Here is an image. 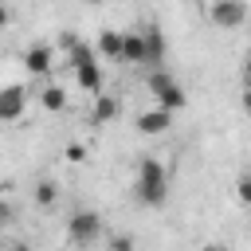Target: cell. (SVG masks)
<instances>
[{
	"instance_id": "1",
	"label": "cell",
	"mask_w": 251,
	"mask_h": 251,
	"mask_svg": "<svg viewBox=\"0 0 251 251\" xmlns=\"http://www.w3.org/2000/svg\"><path fill=\"white\" fill-rule=\"evenodd\" d=\"M133 196H137V204H145V208H161V204H165V196H169V176H165V165H161L157 157H141V161H137Z\"/></svg>"
},
{
	"instance_id": "2",
	"label": "cell",
	"mask_w": 251,
	"mask_h": 251,
	"mask_svg": "<svg viewBox=\"0 0 251 251\" xmlns=\"http://www.w3.org/2000/svg\"><path fill=\"white\" fill-rule=\"evenodd\" d=\"M149 90H153V98H157V110H165V114H176V110H184V106H188L184 86H180L165 67H157V71L149 75Z\"/></svg>"
},
{
	"instance_id": "3",
	"label": "cell",
	"mask_w": 251,
	"mask_h": 251,
	"mask_svg": "<svg viewBox=\"0 0 251 251\" xmlns=\"http://www.w3.org/2000/svg\"><path fill=\"white\" fill-rule=\"evenodd\" d=\"M98 235H102V216H98V212L78 208V212L67 216V239H71L75 247H90Z\"/></svg>"
},
{
	"instance_id": "4",
	"label": "cell",
	"mask_w": 251,
	"mask_h": 251,
	"mask_svg": "<svg viewBox=\"0 0 251 251\" xmlns=\"http://www.w3.org/2000/svg\"><path fill=\"white\" fill-rule=\"evenodd\" d=\"M208 20L220 27H239L247 20V4L243 0H216V4H208Z\"/></svg>"
},
{
	"instance_id": "5",
	"label": "cell",
	"mask_w": 251,
	"mask_h": 251,
	"mask_svg": "<svg viewBox=\"0 0 251 251\" xmlns=\"http://www.w3.org/2000/svg\"><path fill=\"white\" fill-rule=\"evenodd\" d=\"M24 106H27V86H4L0 90V122H16L20 114H24Z\"/></svg>"
},
{
	"instance_id": "6",
	"label": "cell",
	"mask_w": 251,
	"mask_h": 251,
	"mask_svg": "<svg viewBox=\"0 0 251 251\" xmlns=\"http://www.w3.org/2000/svg\"><path fill=\"white\" fill-rule=\"evenodd\" d=\"M51 63H55V47L51 43H35V47H27L24 51V67L39 78V75H47L51 71Z\"/></svg>"
},
{
	"instance_id": "7",
	"label": "cell",
	"mask_w": 251,
	"mask_h": 251,
	"mask_svg": "<svg viewBox=\"0 0 251 251\" xmlns=\"http://www.w3.org/2000/svg\"><path fill=\"white\" fill-rule=\"evenodd\" d=\"M110 59V63H122V31L114 27H102L98 31V43H94V59Z\"/></svg>"
},
{
	"instance_id": "8",
	"label": "cell",
	"mask_w": 251,
	"mask_h": 251,
	"mask_svg": "<svg viewBox=\"0 0 251 251\" xmlns=\"http://www.w3.org/2000/svg\"><path fill=\"white\" fill-rule=\"evenodd\" d=\"M141 43H145V63L157 71L165 63V35H161V27H145L141 31Z\"/></svg>"
},
{
	"instance_id": "9",
	"label": "cell",
	"mask_w": 251,
	"mask_h": 251,
	"mask_svg": "<svg viewBox=\"0 0 251 251\" xmlns=\"http://www.w3.org/2000/svg\"><path fill=\"white\" fill-rule=\"evenodd\" d=\"M118 98L114 94H94V106H90V122L94 126H106V122H114L118 118Z\"/></svg>"
},
{
	"instance_id": "10",
	"label": "cell",
	"mask_w": 251,
	"mask_h": 251,
	"mask_svg": "<svg viewBox=\"0 0 251 251\" xmlns=\"http://www.w3.org/2000/svg\"><path fill=\"white\" fill-rule=\"evenodd\" d=\"M169 126H173V114H165V110H157V106L145 110V114H137V129L149 133V137H153V133H165Z\"/></svg>"
},
{
	"instance_id": "11",
	"label": "cell",
	"mask_w": 251,
	"mask_h": 251,
	"mask_svg": "<svg viewBox=\"0 0 251 251\" xmlns=\"http://www.w3.org/2000/svg\"><path fill=\"white\" fill-rule=\"evenodd\" d=\"M122 63H145L141 31H122Z\"/></svg>"
},
{
	"instance_id": "12",
	"label": "cell",
	"mask_w": 251,
	"mask_h": 251,
	"mask_svg": "<svg viewBox=\"0 0 251 251\" xmlns=\"http://www.w3.org/2000/svg\"><path fill=\"white\" fill-rule=\"evenodd\" d=\"M75 82H78L86 94H102V67H98V63L78 67V71H75Z\"/></svg>"
},
{
	"instance_id": "13",
	"label": "cell",
	"mask_w": 251,
	"mask_h": 251,
	"mask_svg": "<svg viewBox=\"0 0 251 251\" xmlns=\"http://www.w3.org/2000/svg\"><path fill=\"white\" fill-rule=\"evenodd\" d=\"M86 63H98V59H94V47L78 39V43H75V47H71V51L63 55V67H71V71H78V67H86Z\"/></svg>"
},
{
	"instance_id": "14",
	"label": "cell",
	"mask_w": 251,
	"mask_h": 251,
	"mask_svg": "<svg viewBox=\"0 0 251 251\" xmlns=\"http://www.w3.org/2000/svg\"><path fill=\"white\" fill-rule=\"evenodd\" d=\"M39 106H43V110H51V114H59V110L67 106V94H63V86H59V82L43 86V90H39Z\"/></svg>"
},
{
	"instance_id": "15",
	"label": "cell",
	"mask_w": 251,
	"mask_h": 251,
	"mask_svg": "<svg viewBox=\"0 0 251 251\" xmlns=\"http://www.w3.org/2000/svg\"><path fill=\"white\" fill-rule=\"evenodd\" d=\"M55 200H59V184H55V180H39V184H35V204H39V208H51Z\"/></svg>"
},
{
	"instance_id": "16",
	"label": "cell",
	"mask_w": 251,
	"mask_h": 251,
	"mask_svg": "<svg viewBox=\"0 0 251 251\" xmlns=\"http://www.w3.org/2000/svg\"><path fill=\"white\" fill-rule=\"evenodd\" d=\"M63 157H67V161H71V165H82V161H86V149H82V145H78V141H71V145H67V149H63Z\"/></svg>"
},
{
	"instance_id": "17",
	"label": "cell",
	"mask_w": 251,
	"mask_h": 251,
	"mask_svg": "<svg viewBox=\"0 0 251 251\" xmlns=\"http://www.w3.org/2000/svg\"><path fill=\"white\" fill-rule=\"evenodd\" d=\"M235 196H239V204L251 200V176H247V173H239V180H235Z\"/></svg>"
},
{
	"instance_id": "18",
	"label": "cell",
	"mask_w": 251,
	"mask_h": 251,
	"mask_svg": "<svg viewBox=\"0 0 251 251\" xmlns=\"http://www.w3.org/2000/svg\"><path fill=\"white\" fill-rule=\"evenodd\" d=\"M75 43H78V35H75V31H63V35H59V43H55V47H63V55H67V51H71V47H75Z\"/></svg>"
},
{
	"instance_id": "19",
	"label": "cell",
	"mask_w": 251,
	"mask_h": 251,
	"mask_svg": "<svg viewBox=\"0 0 251 251\" xmlns=\"http://www.w3.org/2000/svg\"><path fill=\"white\" fill-rule=\"evenodd\" d=\"M110 247H114V251H133V239H129V235H114Z\"/></svg>"
},
{
	"instance_id": "20",
	"label": "cell",
	"mask_w": 251,
	"mask_h": 251,
	"mask_svg": "<svg viewBox=\"0 0 251 251\" xmlns=\"http://www.w3.org/2000/svg\"><path fill=\"white\" fill-rule=\"evenodd\" d=\"M8 220H12V204H4V200H0V231L8 227Z\"/></svg>"
},
{
	"instance_id": "21",
	"label": "cell",
	"mask_w": 251,
	"mask_h": 251,
	"mask_svg": "<svg viewBox=\"0 0 251 251\" xmlns=\"http://www.w3.org/2000/svg\"><path fill=\"white\" fill-rule=\"evenodd\" d=\"M8 20H12V12H8V8H4V4H0V27H4V24H8Z\"/></svg>"
},
{
	"instance_id": "22",
	"label": "cell",
	"mask_w": 251,
	"mask_h": 251,
	"mask_svg": "<svg viewBox=\"0 0 251 251\" xmlns=\"http://www.w3.org/2000/svg\"><path fill=\"white\" fill-rule=\"evenodd\" d=\"M200 251H227V247H224V243H204Z\"/></svg>"
},
{
	"instance_id": "23",
	"label": "cell",
	"mask_w": 251,
	"mask_h": 251,
	"mask_svg": "<svg viewBox=\"0 0 251 251\" xmlns=\"http://www.w3.org/2000/svg\"><path fill=\"white\" fill-rule=\"evenodd\" d=\"M8 251H31L27 243H8Z\"/></svg>"
}]
</instances>
